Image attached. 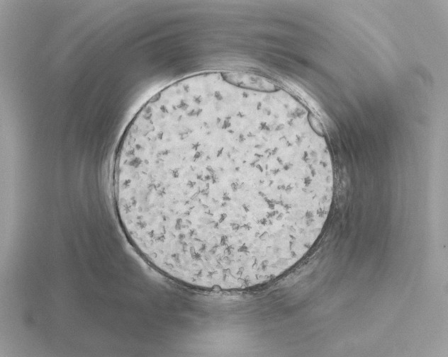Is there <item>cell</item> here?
I'll use <instances>...</instances> for the list:
<instances>
[{
	"label": "cell",
	"instance_id": "1",
	"mask_svg": "<svg viewBox=\"0 0 448 357\" xmlns=\"http://www.w3.org/2000/svg\"><path fill=\"white\" fill-rule=\"evenodd\" d=\"M112 184L120 225L152 267L189 286L240 290L276 278L313 246L334 173L256 98L174 89L128 125Z\"/></svg>",
	"mask_w": 448,
	"mask_h": 357
}]
</instances>
